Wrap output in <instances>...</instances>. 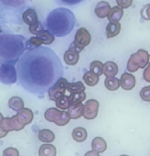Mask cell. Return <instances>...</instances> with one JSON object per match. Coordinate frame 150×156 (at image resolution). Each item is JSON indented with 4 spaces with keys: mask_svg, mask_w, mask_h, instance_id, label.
Listing matches in <instances>:
<instances>
[{
    "mask_svg": "<svg viewBox=\"0 0 150 156\" xmlns=\"http://www.w3.org/2000/svg\"><path fill=\"white\" fill-rule=\"evenodd\" d=\"M41 45H42L41 41L37 36H33L29 41H26V50H29V49H33V48H36V47H39Z\"/></svg>",
    "mask_w": 150,
    "mask_h": 156,
    "instance_id": "obj_32",
    "label": "cell"
},
{
    "mask_svg": "<svg viewBox=\"0 0 150 156\" xmlns=\"http://www.w3.org/2000/svg\"><path fill=\"white\" fill-rule=\"evenodd\" d=\"M3 156H19V151L16 148L9 147L4 151Z\"/></svg>",
    "mask_w": 150,
    "mask_h": 156,
    "instance_id": "obj_34",
    "label": "cell"
},
{
    "mask_svg": "<svg viewBox=\"0 0 150 156\" xmlns=\"http://www.w3.org/2000/svg\"><path fill=\"white\" fill-rule=\"evenodd\" d=\"M35 36H37L41 41L42 44H44V45H49L55 40L54 35L51 34L48 30H45V29H42L39 31H38L35 34Z\"/></svg>",
    "mask_w": 150,
    "mask_h": 156,
    "instance_id": "obj_17",
    "label": "cell"
},
{
    "mask_svg": "<svg viewBox=\"0 0 150 156\" xmlns=\"http://www.w3.org/2000/svg\"><path fill=\"white\" fill-rule=\"evenodd\" d=\"M67 91L71 93H78V92H84L85 87L83 84V82H74V83H69L67 87Z\"/></svg>",
    "mask_w": 150,
    "mask_h": 156,
    "instance_id": "obj_28",
    "label": "cell"
},
{
    "mask_svg": "<svg viewBox=\"0 0 150 156\" xmlns=\"http://www.w3.org/2000/svg\"><path fill=\"white\" fill-rule=\"evenodd\" d=\"M69 98H70V105L82 103V102H83L84 100H85V98H86L85 91H84V92H78V93H71V94L69 96Z\"/></svg>",
    "mask_w": 150,
    "mask_h": 156,
    "instance_id": "obj_29",
    "label": "cell"
},
{
    "mask_svg": "<svg viewBox=\"0 0 150 156\" xmlns=\"http://www.w3.org/2000/svg\"><path fill=\"white\" fill-rule=\"evenodd\" d=\"M47 30L57 37H64L75 26L74 14L68 9L59 8L50 11L46 20Z\"/></svg>",
    "mask_w": 150,
    "mask_h": 156,
    "instance_id": "obj_3",
    "label": "cell"
},
{
    "mask_svg": "<svg viewBox=\"0 0 150 156\" xmlns=\"http://www.w3.org/2000/svg\"><path fill=\"white\" fill-rule=\"evenodd\" d=\"M29 0H0V19L21 14Z\"/></svg>",
    "mask_w": 150,
    "mask_h": 156,
    "instance_id": "obj_5",
    "label": "cell"
},
{
    "mask_svg": "<svg viewBox=\"0 0 150 156\" xmlns=\"http://www.w3.org/2000/svg\"><path fill=\"white\" fill-rule=\"evenodd\" d=\"M84 108V105L83 103L70 105V108H68V113L70 117V119H78L81 117H83Z\"/></svg>",
    "mask_w": 150,
    "mask_h": 156,
    "instance_id": "obj_15",
    "label": "cell"
},
{
    "mask_svg": "<svg viewBox=\"0 0 150 156\" xmlns=\"http://www.w3.org/2000/svg\"><path fill=\"white\" fill-rule=\"evenodd\" d=\"M91 40L92 37L90 32L84 28H80L75 33L74 41L73 42H71L70 45H72L79 52H81L85 47H87L90 44Z\"/></svg>",
    "mask_w": 150,
    "mask_h": 156,
    "instance_id": "obj_9",
    "label": "cell"
},
{
    "mask_svg": "<svg viewBox=\"0 0 150 156\" xmlns=\"http://www.w3.org/2000/svg\"><path fill=\"white\" fill-rule=\"evenodd\" d=\"M21 19L23 20V22L28 25L29 27L35 25L36 23H38L39 20H38V15L37 12L34 9L32 8H28L26 9L21 16Z\"/></svg>",
    "mask_w": 150,
    "mask_h": 156,
    "instance_id": "obj_12",
    "label": "cell"
},
{
    "mask_svg": "<svg viewBox=\"0 0 150 156\" xmlns=\"http://www.w3.org/2000/svg\"><path fill=\"white\" fill-rule=\"evenodd\" d=\"M71 135H72V138H73V140L75 141H77V142H84L87 139L88 133H87V130L84 128L78 127V128H75L72 130Z\"/></svg>",
    "mask_w": 150,
    "mask_h": 156,
    "instance_id": "obj_21",
    "label": "cell"
},
{
    "mask_svg": "<svg viewBox=\"0 0 150 156\" xmlns=\"http://www.w3.org/2000/svg\"><path fill=\"white\" fill-rule=\"evenodd\" d=\"M116 3L118 5V7L124 9H128L131 7L132 3H133V0H116Z\"/></svg>",
    "mask_w": 150,
    "mask_h": 156,
    "instance_id": "obj_37",
    "label": "cell"
},
{
    "mask_svg": "<svg viewBox=\"0 0 150 156\" xmlns=\"http://www.w3.org/2000/svg\"><path fill=\"white\" fill-rule=\"evenodd\" d=\"M99 77L100 76H98L97 74H95V73H92L91 71H89V72H86L84 74L83 79H84V83L87 86H89V87H94L99 82Z\"/></svg>",
    "mask_w": 150,
    "mask_h": 156,
    "instance_id": "obj_25",
    "label": "cell"
},
{
    "mask_svg": "<svg viewBox=\"0 0 150 156\" xmlns=\"http://www.w3.org/2000/svg\"><path fill=\"white\" fill-rule=\"evenodd\" d=\"M135 77L130 73H124L120 78L121 87L124 90H132L135 87Z\"/></svg>",
    "mask_w": 150,
    "mask_h": 156,
    "instance_id": "obj_14",
    "label": "cell"
},
{
    "mask_svg": "<svg viewBox=\"0 0 150 156\" xmlns=\"http://www.w3.org/2000/svg\"><path fill=\"white\" fill-rule=\"evenodd\" d=\"M118 73V66L114 62H106L104 64V74L106 77L109 76H115Z\"/></svg>",
    "mask_w": 150,
    "mask_h": 156,
    "instance_id": "obj_22",
    "label": "cell"
},
{
    "mask_svg": "<svg viewBox=\"0 0 150 156\" xmlns=\"http://www.w3.org/2000/svg\"><path fill=\"white\" fill-rule=\"evenodd\" d=\"M80 52L72 45H70L69 49L64 54V62L68 65H75L79 62Z\"/></svg>",
    "mask_w": 150,
    "mask_h": 156,
    "instance_id": "obj_13",
    "label": "cell"
},
{
    "mask_svg": "<svg viewBox=\"0 0 150 156\" xmlns=\"http://www.w3.org/2000/svg\"><path fill=\"white\" fill-rule=\"evenodd\" d=\"M34 114L29 108H23L21 110L18 111V114L12 118H4L0 122L1 126L7 131H19L24 129V127L33 120Z\"/></svg>",
    "mask_w": 150,
    "mask_h": 156,
    "instance_id": "obj_4",
    "label": "cell"
},
{
    "mask_svg": "<svg viewBox=\"0 0 150 156\" xmlns=\"http://www.w3.org/2000/svg\"><path fill=\"white\" fill-rule=\"evenodd\" d=\"M98 111H99V102L95 99L87 100L86 103L84 104L83 117L88 120L94 119L98 115Z\"/></svg>",
    "mask_w": 150,
    "mask_h": 156,
    "instance_id": "obj_11",
    "label": "cell"
},
{
    "mask_svg": "<svg viewBox=\"0 0 150 156\" xmlns=\"http://www.w3.org/2000/svg\"><path fill=\"white\" fill-rule=\"evenodd\" d=\"M92 148L98 153L104 152L107 149V143L102 137H95L92 140Z\"/></svg>",
    "mask_w": 150,
    "mask_h": 156,
    "instance_id": "obj_20",
    "label": "cell"
},
{
    "mask_svg": "<svg viewBox=\"0 0 150 156\" xmlns=\"http://www.w3.org/2000/svg\"><path fill=\"white\" fill-rule=\"evenodd\" d=\"M143 77L145 82L150 83V63H148L146 65V67L145 68L144 73H143Z\"/></svg>",
    "mask_w": 150,
    "mask_h": 156,
    "instance_id": "obj_38",
    "label": "cell"
},
{
    "mask_svg": "<svg viewBox=\"0 0 150 156\" xmlns=\"http://www.w3.org/2000/svg\"><path fill=\"white\" fill-rule=\"evenodd\" d=\"M84 156H100V153H98L97 151H87L85 154H84Z\"/></svg>",
    "mask_w": 150,
    "mask_h": 156,
    "instance_id": "obj_39",
    "label": "cell"
},
{
    "mask_svg": "<svg viewBox=\"0 0 150 156\" xmlns=\"http://www.w3.org/2000/svg\"><path fill=\"white\" fill-rule=\"evenodd\" d=\"M68 84H69V82L65 79V78H63V77L60 78V79L57 81V83L52 87H50L49 90L48 91L49 99L56 101L57 99H59L60 98L64 96L65 92L67 90Z\"/></svg>",
    "mask_w": 150,
    "mask_h": 156,
    "instance_id": "obj_10",
    "label": "cell"
},
{
    "mask_svg": "<svg viewBox=\"0 0 150 156\" xmlns=\"http://www.w3.org/2000/svg\"><path fill=\"white\" fill-rule=\"evenodd\" d=\"M56 103V107L61 110H67L70 106V98L68 96H62L61 98H60L59 99H57L55 101Z\"/></svg>",
    "mask_w": 150,
    "mask_h": 156,
    "instance_id": "obj_31",
    "label": "cell"
},
{
    "mask_svg": "<svg viewBox=\"0 0 150 156\" xmlns=\"http://www.w3.org/2000/svg\"><path fill=\"white\" fill-rule=\"evenodd\" d=\"M121 30V24L119 22H109L106 26V38L112 39L117 36Z\"/></svg>",
    "mask_w": 150,
    "mask_h": 156,
    "instance_id": "obj_18",
    "label": "cell"
},
{
    "mask_svg": "<svg viewBox=\"0 0 150 156\" xmlns=\"http://www.w3.org/2000/svg\"><path fill=\"white\" fill-rule=\"evenodd\" d=\"M42 29H44V27H43V25H42V23H41L40 21H38V23H36L35 25L29 27V32H30L31 34H33V35H35L38 31H39V30H42Z\"/></svg>",
    "mask_w": 150,
    "mask_h": 156,
    "instance_id": "obj_35",
    "label": "cell"
},
{
    "mask_svg": "<svg viewBox=\"0 0 150 156\" xmlns=\"http://www.w3.org/2000/svg\"><path fill=\"white\" fill-rule=\"evenodd\" d=\"M104 86L110 91H116L121 87V85H120V79H117L115 76L106 77L105 78V81H104Z\"/></svg>",
    "mask_w": 150,
    "mask_h": 156,
    "instance_id": "obj_24",
    "label": "cell"
},
{
    "mask_svg": "<svg viewBox=\"0 0 150 156\" xmlns=\"http://www.w3.org/2000/svg\"><path fill=\"white\" fill-rule=\"evenodd\" d=\"M120 156H128V155H125V154H123V155H120Z\"/></svg>",
    "mask_w": 150,
    "mask_h": 156,
    "instance_id": "obj_43",
    "label": "cell"
},
{
    "mask_svg": "<svg viewBox=\"0 0 150 156\" xmlns=\"http://www.w3.org/2000/svg\"><path fill=\"white\" fill-rule=\"evenodd\" d=\"M44 117L48 121L53 122L58 126H65L70 120V117L68 112L64 110H60L55 108H50L47 109L45 111Z\"/></svg>",
    "mask_w": 150,
    "mask_h": 156,
    "instance_id": "obj_7",
    "label": "cell"
},
{
    "mask_svg": "<svg viewBox=\"0 0 150 156\" xmlns=\"http://www.w3.org/2000/svg\"><path fill=\"white\" fill-rule=\"evenodd\" d=\"M16 69L19 85L38 95L47 93L63 74V66L58 55L44 46L27 50L17 62Z\"/></svg>",
    "mask_w": 150,
    "mask_h": 156,
    "instance_id": "obj_1",
    "label": "cell"
},
{
    "mask_svg": "<svg viewBox=\"0 0 150 156\" xmlns=\"http://www.w3.org/2000/svg\"><path fill=\"white\" fill-rule=\"evenodd\" d=\"M140 98L142 100L145 102H150V87H145L141 89L140 93Z\"/></svg>",
    "mask_w": 150,
    "mask_h": 156,
    "instance_id": "obj_33",
    "label": "cell"
},
{
    "mask_svg": "<svg viewBox=\"0 0 150 156\" xmlns=\"http://www.w3.org/2000/svg\"><path fill=\"white\" fill-rule=\"evenodd\" d=\"M4 119V117H3V115L1 114V113H0V122H1L2 121V119Z\"/></svg>",
    "mask_w": 150,
    "mask_h": 156,
    "instance_id": "obj_42",
    "label": "cell"
},
{
    "mask_svg": "<svg viewBox=\"0 0 150 156\" xmlns=\"http://www.w3.org/2000/svg\"><path fill=\"white\" fill-rule=\"evenodd\" d=\"M84 1V0H57V2L59 4L62 5H67V6H73V5H77L80 4Z\"/></svg>",
    "mask_w": 150,
    "mask_h": 156,
    "instance_id": "obj_36",
    "label": "cell"
},
{
    "mask_svg": "<svg viewBox=\"0 0 150 156\" xmlns=\"http://www.w3.org/2000/svg\"><path fill=\"white\" fill-rule=\"evenodd\" d=\"M26 39L19 34L0 35V64H17L26 51Z\"/></svg>",
    "mask_w": 150,
    "mask_h": 156,
    "instance_id": "obj_2",
    "label": "cell"
},
{
    "mask_svg": "<svg viewBox=\"0 0 150 156\" xmlns=\"http://www.w3.org/2000/svg\"><path fill=\"white\" fill-rule=\"evenodd\" d=\"M8 133H9V131H7L6 129H4L1 126H0V139L6 137L8 135Z\"/></svg>",
    "mask_w": 150,
    "mask_h": 156,
    "instance_id": "obj_40",
    "label": "cell"
},
{
    "mask_svg": "<svg viewBox=\"0 0 150 156\" xmlns=\"http://www.w3.org/2000/svg\"><path fill=\"white\" fill-rule=\"evenodd\" d=\"M2 32V30H1V28H0V33H1Z\"/></svg>",
    "mask_w": 150,
    "mask_h": 156,
    "instance_id": "obj_44",
    "label": "cell"
},
{
    "mask_svg": "<svg viewBox=\"0 0 150 156\" xmlns=\"http://www.w3.org/2000/svg\"><path fill=\"white\" fill-rule=\"evenodd\" d=\"M150 55L145 50H139L137 52L132 54L127 62L126 68L128 72L135 73L138 69H144L149 63Z\"/></svg>",
    "mask_w": 150,
    "mask_h": 156,
    "instance_id": "obj_6",
    "label": "cell"
},
{
    "mask_svg": "<svg viewBox=\"0 0 150 156\" xmlns=\"http://www.w3.org/2000/svg\"><path fill=\"white\" fill-rule=\"evenodd\" d=\"M38 136H39V140L40 141L46 142V143H50L55 139V134L51 130L47 129H44L39 130Z\"/></svg>",
    "mask_w": 150,
    "mask_h": 156,
    "instance_id": "obj_26",
    "label": "cell"
},
{
    "mask_svg": "<svg viewBox=\"0 0 150 156\" xmlns=\"http://www.w3.org/2000/svg\"><path fill=\"white\" fill-rule=\"evenodd\" d=\"M123 15H124L123 9L117 6V7H114L111 9V10L107 16V19H108L109 22H119L120 20L123 18Z\"/></svg>",
    "mask_w": 150,
    "mask_h": 156,
    "instance_id": "obj_19",
    "label": "cell"
},
{
    "mask_svg": "<svg viewBox=\"0 0 150 156\" xmlns=\"http://www.w3.org/2000/svg\"><path fill=\"white\" fill-rule=\"evenodd\" d=\"M18 80L17 69L13 64H0V82L4 85L15 84Z\"/></svg>",
    "mask_w": 150,
    "mask_h": 156,
    "instance_id": "obj_8",
    "label": "cell"
},
{
    "mask_svg": "<svg viewBox=\"0 0 150 156\" xmlns=\"http://www.w3.org/2000/svg\"><path fill=\"white\" fill-rule=\"evenodd\" d=\"M110 10H111V7H110L109 3H107L106 1H100L96 5L94 12L98 18L104 19L108 16Z\"/></svg>",
    "mask_w": 150,
    "mask_h": 156,
    "instance_id": "obj_16",
    "label": "cell"
},
{
    "mask_svg": "<svg viewBox=\"0 0 150 156\" xmlns=\"http://www.w3.org/2000/svg\"><path fill=\"white\" fill-rule=\"evenodd\" d=\"M57 150L52 144H42L39 150V156H56Z\"/></svg>",
    "mask_w": 150,
    "mask_h": 156,
    "instance_id": "obj_23",
    "label": "cell"
},
{
    "mask_svg": "<svg viewBox=\"0 0 150 156\" xmlns=\"http://www.w3.org/2000/svg\"><path fill=\"white\" fill-rule=\"evenodd\" d=\"M145 8L146 9H145V16H146L145 20H150V5H146Z\"/></svg>",
    "mask_w": 150,
    "mask_h": 156,
    "instance_id": "obj_41",
    "label": "cell"
},
{
    "mask_svg": "<svg viewBox=\"0 0 150 156\" xmlns=\"http://www.w3.org/2000/svg\"><path fill=\"white\" fill-rule=\"evenodd\" d=\"M9 107L14 111H19L24 108V102L19 97H12L9 100Z\"/></svg>",
    "mask_w": 150,
    "mask_h": 156,
    "instance_id": "obj_27",
    "label": "cell"
},
{
    "mask_svg": "<svg viewBox=\"0 0 150 156\" xmlns=\"http://www.w3.org/2000/svg\"><path fill=\"white\" fill-rule=\"evenodd\" d=\"M90 71L98 76L104 73V63L100 61H94L90 64Z\"/></svg>",
    "mask_w": 150,
    "mask_h": 156,
    "instance_id": "obj_30",
    "label": "cell"
}]
</instances>
